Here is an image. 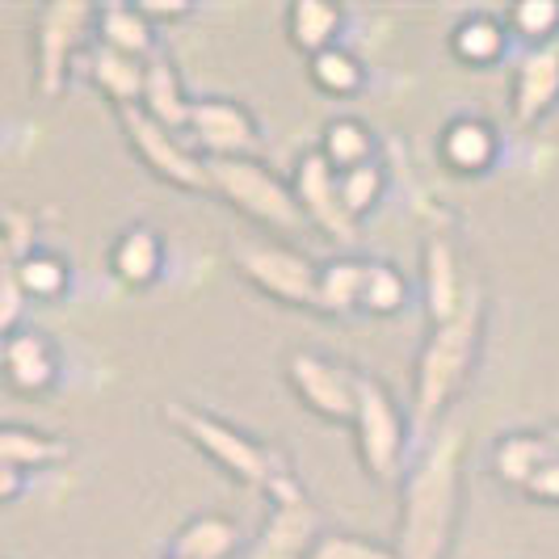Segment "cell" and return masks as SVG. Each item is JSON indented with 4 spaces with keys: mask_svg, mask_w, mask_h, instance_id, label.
Returning <instances> with one entry per match:
<instances>
[{
    "mask_svg": "<svg viewBox=\"0 0 559 559\" xmlns=\"http://www.w3.org/2000/svg\"><path fill=\"white\" fill-rule=\"evenodd\" d=\"M463 447L467 433L459 420L433 429L408 463L400 484V518H395V551L400 559H447L459 531V497H463Z\"/></svg>",
    "mask_w": 559,
    "mask_h": 559,
    "instance_id": "cell-1",
    "label": "cell"
},
{
    "mask_svg": "<svg viewBox=\"0 0 559 559\" xmlns=\"http://www.w3.org/2000/svg\"><path fill=\"white\" fill-rule=\"evenodd\" d=\"M165 425L186 442L194 447L202 459H211L227 479L245 484L252 492H261L265 501H278L286 492L304 488L299 476H295V463L290 454L278 447V442H265L249 429H240L236 420L211 413L206 404H194V400H168L160 408Z\"/></svg>",
    "mask_w": 559,
    "mask_h": 559,
    "instance_id": "cell-2",
    "label": "cell"
},
{
    "mask_svg": "<svg viewBox=\"0 0 559 559\" xmlns=\"http://www.w3.org/2000/svg\"><path fill=\"white\" fill-rule=\"evenodd\" d=\"M484 329H488V295H484V282H476L467 295V308L450 324H433L425 336L413 366V425L425 438L447 425L442 417L467 388L484 345Z\"/></svg>",
    "mask_w": 559,
    "mask_h": 559,
    "instance_id": "cell-3",
    "label": "cell"
},
{
    "mask_svg": "<svg viewBox=\"0 0 559 559\" xmlns=\"http://www.w3.org/2000/svg\"><path fill=\"white\" fill-rule=\"evenodd\" d=\"M211 173V194L227 202L236 215H245L265 236L290 240L299 236L308 219L299 211V198L290 190V177H282L257 156H236V160H206Z\"/></svg>",
    "mask_w": 559,
    "mask_h": 559,
    "instance_id": "cell-4",
    "label": "cell"
},
{
    "mask_svg": "<svg viewBox=\"0 0 559 559\" xmlns=\"http://www.w3.org/2000/svg\"><path fill=\"white\" fill-rule=\"evenodd\" d=\"M354 450H358V463L374 484L392 488L404 484L408 476V442H413V417L404 413L400 395L379 379L362 370V383H358V408H354Z\"/></svg>",
    "mask_w": 559,
    "mask_h": 559,
    "instance_id": "cell-5",
    "label": "cell"
},
{
    "mask_svg": "<svg viewBox=\"0 0 559 559\" xmlns=\"http://www.w3.org/2000/svg\"><path fill=\"white\" fill-rule=\"evenodd\" d=\"M236 274L249 282L257 295L274 299L282 308L320 311V261L308 257L290 240H240L231 249Z\"/></svg>",
    "mask_w": 559,
    "mask_h": 559,
    "instance_id": "cell-6",
    "label": "cell"
},
{
    "mask_svg": "<svg viewBox=\"0 0 559 559\" xmlns=\"http://www.w3.org/2000/svg\"><path fill=\"white\" fill-rule=\"evenodd\" d=\"M97 4L84 0H51L29 22V63H34V88L43 102H56L72 81V68L84 51V38L93 34Z\"/></svg>",
    "mask_w": 559,
    "mask_h": 559,
    "instance_id": "cell-7",
    "label": "cell"
},
{
    "mask_svg": "<svg viewBox=\"0 0 559 559\" xmlns=\"http://www.w3.org/2000/svg\"><path fill=\"white\" fill-rule=\"evenodd\" d=\"M118 127H122V135H127L131 156H135L160 186L181 190V194H211L206 156H202L181 131H168L165 122L147 118L140 106L118 110Z\"/></svg>",
    "mask_w": 559,
    "mask_h": 559,
    "instance_id": "cell-8",
    "label": "cell"
},
{
    "mask_svg": "<svg viewBox=\"0 0 559 559\" xmlns=\"http://www.w3.org/2000/svg\"><path fill=\"white\" fill-rule=\"evenodd\" d=\"M282 374H286V388L295 392V400L308 408L311 417L329 420V425H354L358 383H362L358 366H349L345 358H333L324 349L299 345V349L286 354Z\"/></svg>",
    "mask_w": 559,
    "mask_h": 559,
    "instance_id": "cell-9",
    "label": "cell"
},
{
    "mask_svg": "<svg viewBox=\"0 0 559 559\" xmlns=\"http://www.w3.org/2000/svg\"><path fill=\"white\" fill-rule=\"evenodd\" d=\"M186 140L194 143L206 160H236L257 156L261 147V122L240 97H194Z\"/></svg>",
    "mask_w": 559,
    "mask_h": 559,
    "instance_id": "cell-10",
    "label": "cell"
},
{
    "mask_svg": "<svg viewBox=\"0 0 559 559\" xmlns=\"http://www.w3.org/2000/svg\"><path fill=\"white\" fill-rule=\"evenodd\" d=\"M324 534V513L308 497V488H295L278 501H270V518L252 538L245 559H311Z\"/></svg>",
    "mask_w": 559,
    "mask_h": 559,
    "instance_id": "cell-11",
    "label": "cell"
},
{
    "mask_svg": "<svg viewBox=\"0 0 559 559\" xmlns=\"http://www.w3.org/2000/svg\"><path fill=\"white\" fill-rule=\"evenodd\" d=\"M476 274H467L459 245L447 231H429L420 245V299H425V320L433 324H450L459 311L467 308V295L476 286Z\"/></svg>",
    "mask_w": 559,
    "mask_h": 559,
    "instance_id": "cell-12",
    "label": "cell"
},
{
    "mask_svg": "<svg viewBox=\"0 0 559 559\" xmlns=\"http://www.w3.org/2000/svg\"><path fill=\"white\" fill-rule=\"evenodd\" d=\"M290 190L299 198V211H304L308 227L333 236L341 245H354L358 240V224L345 215V202H341V173L316 147L295 160V168H290Z\"/></svg>",
    "mask_w": 559,
    "mask_h": 559,
    "instance_id": "cell-13",
    "label": "cell"
},
{
    "mask_svg": "<svg viewBox=\"0 0 559 559\" xmlns=\"http://www.w3.org/2000/svg\"><path fill=\"white\" fill-rule=\"evenodd\" d=\"M559 106V43L526 47L509 81V122L513 131H531Z\"/></svg>",
    "mask_w": 559,
    "mask_h": 559,
    "instance_id": "cell-14",
    "label": "cell"
},
{
    "mask_svg": "<svg viewBox=\"0 0 559 559\" xmlns=\"http://www.w3.org/2000/svg\"><path fill=\"white\" fill-rule=\"evenodd\" d=\"M438 160L454 177H484L501 160V131L479 114H454L438 135Z\"/></svg>",
    "mask_w": 559,
    "mask_h": 559,
    "instance_id": "cell-15",
    "label": "cell"
},
{
    "mask_svg": "<svg viewBox=\"0 0 559 559\" xmlns=\"http://www.w3.org/2000/svg\"><path fill=\"white\" fill-rule=\"evenodd\" d=\"M4 383L17 395H47L59 383V349L43 329H17L4 336Z\"/></svg>",
    "mask_w": 559,
    "mask_h": 559,
    "instance_id": "cell-16",
    "label": "cell"
},
{
    "mask_svg": "<svg viewBox=\"0 0 559 559\" xmlns=\"http://www.w3.org/2000/svg\"><path fill=\"white\" fill-rule=\"evenodd\" d=\"M165 236L152 224H127L110 245V274L127 290H152L165 278Z\"/></svg>",
    "mask_w": 559,
    "mask_h": 559,
    "instance_id": "cell-17",
    "label": "cell"
},
{
    "mask_svg": "<svg viewBox=\"0 0 559 559\" xmlns=\"http://www.w3.org/2000/svg\"><path fill=\"white\" fill-rule=\"evenodd\" d=\"M147 63H152V59L127 56V51H114V47L93 43V47L84 51V76H88V84H93V88L114 106V114H118L143 102Z\"/></svg>",
    "mask_w": 559,
    "mask_h": 559,
    "instance_id": "cell-18",
    "label": "cell"
},
{
    "mask_svg": "<svg viewBox=\"0 0 559 559\" xmlns=\"http://www.w3.org/2000/svg\"><path fill=\"white\" fill-rule=\"evenodd\" d=\"M509 17H497L488 9H472L450 26V56L463 68H497L509 56Z\"/></svg>",
    "mask_w": 559,
    "mask_h": 559,
    "instance_id": "cell-19",
    "label": "cell"
},
{
    "mask_svg": "<svg viewBox=\"0 0 559 559\" xmlns=\"http://www.w3.org/2000/svg\"><path fill=\"white\" fill-rule=\"evenodd\" d=\"M551 454H556V447H551V433H547V429H509V433H501V438L492 442V450H488V467H492L497 484L522 492L534 479V472H538Z\"/></svg>",
    "mask_w": 559,
    "mask_h": 559,
    "instance_id": "cell-20",
    "label": "cell"
},
{
    "mask_svg": "<svg viewBox=\"0 0 559 559\" xmlns=\"http://www.w3.org/2000/svg\"><path fill=\"white\" fill-rule=\"evenodd\" d=\"M245 547V534H240V522L227 518V513H194L186 518L173 538H168L165 551L181 559H236Z\"/></svg>",
    "mask_w": 559,
    "mask_h": 559,
    "instance_id": "cell-21",
    "label": "cell"
},
{
    "mask_svg": "<svg viewBox=\"0 0 559 559\" xmlns=\"http://www.w3.org/2000/svg\"><path fill=\"white\" fill-rule=\"evenodd\" d=\"M68 459H72V442H63L59 433L34 429V425H17V420L0 425V467L34 476V472L59 467Z\"/></svg>",
    "mask_w": 559,
    "mask_h": 559,
    "instance_id": "cell-22",
    "label": "cell"
},
{
    "mask_svg": "<svg viewBox=\"0 0 559 559\" xmlns=\"http://www.w3.org/2000/svg\"><path fill=\"white\" fill-rule=\"evenodd\" d=\"M282 29H286V43L299 51V56H320L341 43V29H345V13L329 4V0H295L286 4L282 13Z\"/></svg>",
    "mask_w": 559,
    "mask_h": 559,
    "instance_id": "cell-23",
    "label": "cell"
},
{
    "mask_svg": "<svg viewBox=\"0 0 559 559\" xmlns=\"http://www.w3.org/2000/svg\"><path fill=\"white\" fill-rule=\"evenodd\" d=\"M316 152L336 168V173H349V168H362L379 160V131L358 118V114H336L320 127V143Z\"/></svg>",
    "mask_w": 559,
    "mask_h": 559,
    "instance_id": "cell-24",
    "label": "cell"
},
{
    "mask_svg": "<svg viewBox=\"0 0 559 559\" xmlns=\"http://www.w3.org/2000/svg\"><path fill=\"white\" fill-rule=\"evenodd\" d=\"M140 110L147 118H156V122H165L168 131H181L186 135L194 97L186 93V81H181L177 63L168 56H152V63H147V84H143Z\"/></svg>",
    "mask_w": 559,
    "mask_h": 559,
    "instance_id": "cell-25",
    "label": "cell"
},
{
    "mask_svg": "<svg viewBox=\"0 0 559 559\" xmlns=\"http://www.w3.org/2000/svg\"><path fill=\"white\" fill-rule=\"evenodd\" d=\"M93 43L127 51V56L152 59L156 56V26L147 22L140 4H102L93 22Z\"/></svg>",
    "mask_w": 559,
    "mask_h": 559,
    "instance_id": "cell-26",
    "label": "cell"
},
{
    "mask_svg": "<svg viewBox=\"0 0 559 559\" xmlns=\"http://www.w3.org/2000/svg\"><path fill=\"white\" fill-rule=\"evenodd\" d=\"M362 274H366V257H358V252H336V257H329L320 265V316H336V320L358 316Z\"/></svg>",
    "mask_w": 559,
    "mask_h": 559,
    "instance_id": "cell-27",
    "label": "cell"
},
{
    "mask_svg": "<svg viewBox=\"0 0 559 559\" xmlns=\"http://www.w3.org/2000/svg\"><path fill=\"white\" fill-rule=\"evenodd\" d=\"M404 308H408V278H404V270L395 261H383V257H366L358 316L388 320V316H400Z\"/></svg>",
    "mask_w": 559,
    "mask_h": 559,
    "instance_id": "cell-28",
    "label": "cell"
},
{
    "mask_svg": "<svg viewBox=\"0 0 559 559\" xmlns=\"http://www.w3.org/2000/svg\"><path fill=\"white\" fill-rule=\"evenodd\" d=\"M17 286L26 290L29 304H51V299H63V290L72 286V261L68 257H59L51 249H38L29 252L26 261H17V265H4Z\"/></svg>",
    "mask_w": 559,
    "mask_h": 559,
    "instance_id": "cell-29",
    "label": "cell"
},
{
    "mask_svg": "<svg viewBox=\"0 0 559 559\" xmlns=\"http://www.w3.org/2000/svg\"><path fill=\"white\" fill-rule=\"evenodd\" d=\"M308 76L324 97H354L366 88V63L345 43H336L308 59Z\"/></svg>",
    "mask_w": 559,
    "mask_h": 559,
    "instance_id": "cell-30",
    "label": "cell"
},
{
    "mask_svg": "<svg viewBox=\"0 0 559 559\" xmlns=\"http://www.w3.org/2000/svg\"><path fill=\"white\" fill-rule=\"evenodd\" d=\"M388 186H392V177H388V165H383V160L341 173V202H345V215L362 227L366 215H374V211L383 206Z\"/></svg>",
    "mask_w": 559,
    "mask_h": 559,
    "instance_id": "cell-31",
    "label": "cell"
},
{
    "mask_svg": "<svg viewBox=\"0 0 559 559\" xmlns=\"http://www.w3.org/2000/svg\"><path fill=\"white\" fill-rule=\"evenodd\" d=\"M509 29L526 47H551L559 43V4L556 0H522L509 9Z\"/></svg>",
    "mask_w": 559,
    "mask_h": 559,
    "instance_id": "cell-32",
    "label": "cell"
},
{
    "mask_svg": "<svg viewBox=\"0 0 559 559\" xmlns=\"http://www.w3.org/2000/svg\"><path fill=\"white\" fill-rule=\"evenodd\" d=\"M311 559H400L395 543H379L354 531H324Z\"/></svg>",
    "mask_w": 559,
    "mask_h": 559,
    "instance_id": "cell-33",
    "label": "cell"
},
{
    "mask_svg": "<svg viewBox=\"0 0 559 559\" xmlns=\"http://www.w3.org/2000/svg\"><path fill=\"white\" fill-rule=\"evenodd\" d=\"M29 252H38V215L22 202H9L4 206V265L26 261Z\"/></svg>",
    "mask_w": 559,
    "mask_h": 559,
    "instance_id": "cell-34",
    "label": "cell"
},
{
    "mask_svg": "<svg viewBox=\"0 0 559 559\" xmlns=\"http://www.w3.org/2000/svg\"><path fill=\"white\" fill-rule=\"evenodd\" d=\"M522 497L534 504H547V509H559V450L534 472V479L522 488Z\"/></svg>",
    "mask_w": 559,
    "mask_h": 559,
    "instance_id": "cell-35",
    "label": "cell"
},
{
    "mask_svg": "<svg viewBox=\"0 0 559 559\" xmlns=\"http://www.w3.org/2000/svg\"><path fill=\"white\" fill-rule=\"evenodd\" d=\"M26 290L17 286V278L4 270V278H0V329H4V336L17 333L22 329V311H26Z\"/></svg>",
    "mask_w": 559,
    "mask_h": 559,
    "instance_id": "cell-36",
    "label": "cell"
},
{
    "mask_svg": "<svg viewBox=\"0 0 559 559\" xmlns=\"http://www.w3.org/2000/svg\"><path fill=\"white\" fill-rule=\"evenodd\" d=\"M140 9L147 13L152 26H160V22H181V17L194 13V4H186V0H177V4H152V0H143Z\"/></svg>",
    "mask_w": 559,
    "mask_h": 559,
    "instance_id": "cell-37",
    "label": "cell"
},
{
    "mask_svg": "<svg viewBox=\"0 0 559 559\" xmlns=\"http://www.w3.org/2000/svg\"><path fill=\"white\" fill-rule=\"evenodd\" d=\"M547 433H551V447L559 450V420H551V425H547Z\"/></svg>",
    "mask_w": 559,
    "mask_h": 559,
    "instance_id": "cell-38",
    "label": "cell"
},
{
    "mask_svg": "<svg viewBox=\"0 0 559 559\" xmlns=\"http://www.w3.org/2000/svg\"><path fill=\"white\" fill-rule=\"evenodd\" d=\"M160 559H181V556H173V551H165V556H160Z\"/></svg>",
    "mask_w": 559,
    "mask_h": 559,
    "instance_id": "cell-39",
    "label": "cell"
}]
</instances>
